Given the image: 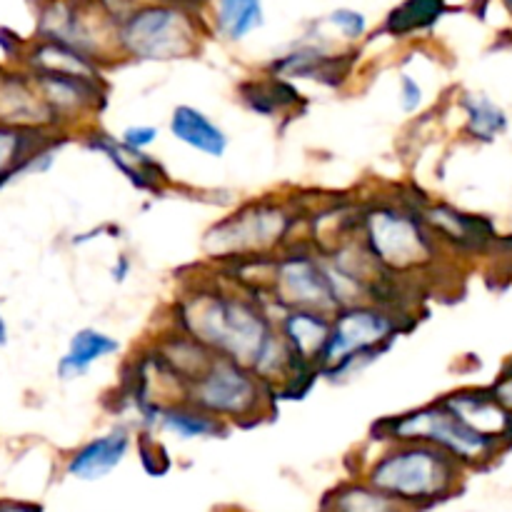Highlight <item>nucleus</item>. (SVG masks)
<instances>
[{"mask_svg":"<svg viewBox=\"0 0 512 512\" xmlns=\"http://www.w3.org/2000/svg\"><path fill=\"white\" fill-rule=\"evenodd\" d=\"M168 133L185 148L205 155V158H223L230 148V138L218 120L210 118L205 110L195 105H175L168 118Z\"/></svg>","mask_w":512,"mask_h":512,"instance_id":"nucleus-17","label":"nucleus"},{"mask_svg":"<svg viewBox=\"0 0 512 512\" xmlns=\"http://www.w3.org/2000/svg\"><path fill=\"white\" fill-rule=\"evenodd\" d=\"M503 3H505V8H508L510 15H512V0H503Z\"/></svg>","mask_w":512,"mask_h":512,"instance_id":"nucleus-33","label":"nucleus"},{"mask_svg":"<svg viewBox=\"0 0 512 512\" xmlns=\"http://www.w3.org/2000/svg\"><path fill=\"white\" fill-rule=\"evenodd\" d=\"M85 148L100 153L108 158V163L133 185L140 193L160 195L170 185L168 173H165L163 163L153 158L150 153H140V150L128 148L118 135L103 133V130H93L85 138Z\"/></svg>","mask_w":512,"mask_h":512,"instance_id":"nucleus-13","label":"nucleus"},{"mask_svg":"<svg viewBox=\"0 0 512 512\" xmlns=\"http://www.w3.org/2000/svg\"><path fill=\"white\" fill-rule=\"evenodd\" d=\"M200 25L180 5H140L115 28V50L140 63L185 60L200 50Z\"/></svg>","mask_w":512,"mask_h":512,"instance_id":"nucleus-9","label":"nucleus"},{"mask_svg":"<svg viewBox=\"0 0 512 512\" xmlns=\"http://www.w3.org/2000/svg\"><path fill=\"white\" fill-rule=\"evenodd\" d=\"M0 512H43L38 505H23V503H8L0 505Z\"/></svg>","mask_w":512,"mask_h":512,"instance_id":"nucleus-31","label":"nucleus"},{"mask_svg":"<svg viewBox=\"0 0 512 512\" xmlns=\"http://www.w3.org/2000/svg\"><path fill=\"white\" fill-rule=\"evenodd\" d=\"M35 85L45 103L60 120L98 118L108 103L105 80L68 78V75H35Z\"/></svg>","mask_w":512,"mask_h":512,"instance_id":"nucleus-12","label":"nucleus"},{"mask_svg":"<svg viewBox=\"0 0 512 512\" xmlns=\"http://www.w3.org/2000/svg\"><path fill=\"white\" fill-rule=\"evenodd\" d=\"M263 298L268 300L275 315L280 310H320L328 315L340 310L328 260L305 238L268 260Z\"/></svg>","mask_w":512,"mask_h":512,"instance_id":"nucleus-8","label":"nucleus"},{"mask_svg":"<svg viewBox=\"0 0 512 512\" xmlns=\"http://www.w3.org/2000/svg\"><path fill=\"white\" fill-rule=\"evenodd\" d=\"M458 108L463 113V135L473 143H495L500 135L508 133L510 118L503 105L495 103L490 95L468 90L458 98Z\"/></svg>","mask_w":512,"mask_h":512,"instance_id":"nucleus-20","label":"nucleus"},{"mask_svg":"<svg viewBox=\"0 0 512 512\" xmlns=\"http://www.w3.org/2000/svg\"><path fill=\"white\" fill-rule=\"evenodd\" d=\"M415 318L375 303H353L333 315L328 345L318 363L320 378L348 383L378 363Z\"/></svg>","mask_w":512,"mask_h":512,"instance_id":"nucleus-5","label":"nucleus"},{"mask_svg":"<svg viewBox=\"0 0 512 512\" xmlns=\"http://www.w3.org/2000/svg\"><path fill=\"white\" fill-rule=\"evenodd\" d=\"M188 403L223 420L228 428H253L273 418L278 395L258 373L225 358H213L188 388Z\"/></svg>","mask_w":512,"mask_h":512,"instance_id":"nucleus-7","label":"nucleus"},{"mask_svg":"<svg viewBox=\"0 0 512 512\" xmlns=\"http://www.w3.org/2000/svg\"><path fill=\"white\" fill-rule=\"evenodd\" d=\"M230 433L223 420L213 418L205 410L195 408L193 403H173L163 408L155 435H170L180 443H195V440H220Z\"/></svg>","mask_w":512,"mask_h":512,"instance_id":"nucleus-19","label":"nucleus"},{"mask_svg":"<svg viewBox=\"0 0 512 512\" xmlns=\"http://www.w3.org/2000/svg\"><path fill=\"white\" fill-rule=\"evenodd\" d=\"M240 100L245 103V108L265 115V118L300 113V105L305 103L303 93L290 80L275 78V75H265L263 80H248L240 85Z\"/></svg>","mask_w":512,"mask_h":512,"instance_id":"nucleus-21","label":"nucleus"},{"mask_svg":"<svg viewBox=\"0 0 512 512\" xmlns=\"http://www.w3.org/2000/svg\"><path fill=\"white\" fill-rule=\"evenodd\" d=\"M130 273H133V260H130L125 253H120L118 258H115V263L110 265V280L118 285H123L125 280L130 278Z\"/></svg>","mask_w":512,"mask_h":512,"instance_id":"nucleus-30","label":"nucleus"},{"mask_svg":"<svg viewBox=\"0 0 512 512\" xmlns=\"http://www.w3.org/2000/svg\"><path fill=\"white\" fill-rule=\"evenodd\" d=\"M120 340L115 335L105 333L98 328H80L75 330L73 338H70L68 350H65L63 358L58 360V378L63 383L70 380H80L90 373L98 363L103 360L115 358L120 353Z\"/></svg>","mask_w":512,"mask_h":512,"instance_id":"nucleus-18","label":"nucleus"},{"mask_svg":"<svg viewBox=\"0 0 512 512\" xmlns=\"http://www.w3.org/2000/svg\"><path fill=\"white\" fill-rule=\"evenodd\" d=\"M490 390H493L495 398L503 403V408L512 413V358H508V363H505L503 368H500V373L495 375Z\"/></svg>","mask_w":512,"mask_h":512,"instance_id":"nucleus-29","label":"nucleus"},{"mask_svg":"<svg viewBox=\"0 0 512 512\" xmlns=\"http://www.w3.org/2000/svg\"><path fill=\"white\" fill-rule=\"evenodd\" d=\"M275 328L300 365L318 370L333 328V315L320 310H280L275 315Z\"/></svg>","mask_w":512,"mask_h":512,"instance_id":"nucleus-15","label":"nucleus"},{"mask_svg":"<svg viewBox=\"0 0 512 512\" xmlns=\"http://www.w3.org/2000/svg\"><path fill=\"white\" fill-rule=\"evenodd\" d=\"M445 13V0H405L400 3L393 13L385 20V30L390 35H403L418 33V30L433 28Z\"/></svg>","mask_w":512,"mask_h":512,"instance_id":"nucleus-25","label":"nucleus"},{"mask_svg":"<svg viewBox=\"0 0 512 512\" xmlns=\"http://www.w3.org/2000/svg\"><path fill=\"white\" fill-rule=\"evenodd\" d=\"M135 428L130 423L110 425L105 433L85 440L80 448L65 460V475L80 483H95V480L108 478L110 473L125 463L130 450L135 448Z\"/></svg>","mask_w":512,"mask_h":512,"instance_id":"nucleus-11","label":"nucleus"},{"mask_svg":"<svg viewBox=\"0 0 512 512\" xmlns=\"http://www.w3.org/2000/svg\"><path fill=\"white\" fill-rule=\"evenodd\" d=\"M323 512H410L363 478L343 480L325 498Z\"/></svg>","mask_w":512,"mask_h":512,"instance_id":"nucleus-22","label":"nucleus"},{"mask_svg":"<svg viewBox=\"0 0 512 512\" xmlns=\"http://www.w3.org/2000/svg\"><path fill=\"white\" fill-rule=\"evenodd\" d=\"M263 25V3L260 0H218L215 8V30L230 43H240Z\"/></svg>","mask_w":512,"mask_h":512,"instance_id":"nucleus-23","label":"nucleus"},{"mask_svg":"<svg viewBox=\"0 0 512 512\" xmlns=\"http://www.w3.org/2000/svg\"><path fill=\"white\" fill-rule=\"evenodd\" d=\"M373 440L385 443H425L443 450L445 455L463 465L465 470H483L498 460L508 445L488 438L470 428L465 420L450 413L443 403L433 400L420 408H410L400 415H390L373 425Z\"/></svg>","mask_w":512,"mask_h":512,"instance_id":"nucleus-6","label":"nucleus"},{"mask_svg":"<svg viewBox=\"0 0 512 512\" xmlns=\"http://www.w3.org/2000/svg\"><path fill=\"white\" fill-rule=\"evenodd\" d=\"M465 473L463 465L433 445L385 443L360 478L403 508L418 512L453 498L463 488Z\"/></svg>","mask_w":512,"mask_h":512,"instance_id":"nucleus-4","label":"nucleus"},{"mask_svg":"<svg viewBox=\"0 0 512 512\" xmlns=\"http://www.w3.org/2000/svg\"><path fill=\"white\" fill-rule=\"evenodd\" d=\"M48 138L33 130H18L0 123V178L25 170L28 160L38 153Z\"/></svg>","mask_w":512,"mask_h":512,"instance_id":"nucleus-24","label":"nucleus"},{"mask_svg":"<svg viewBox=\"0 0 512 512\" xmlns=\"http://www.w3.org/2000/svg\"><path fill=\"white\" fill-rule=\"evenodd\" d=\"M328 23L333 25L335 33H338L343 40H348V43L360 40L365 35V30H368V20H365V15L350 8H340L335 10V13H330Z\"/></svg>","mask_w":512,"mask_h":512,"instance_id":"nucleus-26","label":"nucleus"},{"mask_svg":"<svg viewBox=\"0 0 512 512\" xmlns=\"http://www.w3.org/2000/svg\"><path fill=\"white\" fill-rule=\"evenodd\" d=\"M360 240L385 273L418 288L448 263L420 215L418 200L400 195L360 200Z\"/></svg>","mask_w":512,"mask_h":512,"instance_id":"nucleus-2","label":"nucleus"},{"mask_svg":"<svg viewBox=\"0 0 512 512\" xmlns=\"http://www.w3.org/2000/svg\"><path fill=\"white\" fill-rule=\"evenodd\" d=\"M440 403L478 433L500 440L508 448L512 445V413L495 398L490 385L488 388H458L453 393H445Z\"/></svg>","mask_w":512,"mask_h":512,"instance_id":"nucleus-14","label":"nucleus"},{"mask_svg":"<svg viewBox=\"0 0 512 512\" xmlns=\"http://www.w3.org/2000/svg\"><path fill=\"white\" fill-rule=\"evenodd\" d=\"M398 103L405 115H415L425 105V88L415 75L403 73L398 80Z\"/></svg>","mask_w":512,"mask_h":512,"instance_id":"nucleus-27","label":"nucleus"},{"mask_svg":"<svg viewBox=\"0 0 512 512\" xmlns=\"http://www.w3.org/2000/svg\"><path fill=\"white\" fill-rule=\"evenodd\" d=\"M420 215L448 258H478L500 243L498 230L488 215L468 213L445 200L430 198L420 203Z\"/></svg>","mask_w":512,"mask_h":512,"instance_id":"nucleus-10","label":"nucleus"},{"mask_svg":"<svg viewBox=\"0 0 512 512\" xmlns=\"http://www.w3.org/2000/svg\"><path fill=\"white\" fill-rule=\"evenodd\" d=\"M350 55H333L320 45H303L293 53L270 63V75L283 80H315L328 88H338L350 73Z\"/></svg>","mask_w":512,"mask_h":512,"instance_id":"nucleus-16","label":"nucleus"},{"mask_svg":"<svg viewBox=\"0 0 512 512\" xmlns=\"http://www.w3.org/2000/svg\"><path fill=\"white\" fill-rule=\"evenodd\" d=\"M128 148L140 150V153H150L155 143L160 138V130L158 125H150V123H133L128 128H123V133L118 135Z\"/></svg>","mask_w":512,"mask_h":512,"instance_id":"nucleus-28","label":"nucleus"},{"mask_svg":"<svg viewBox=\"0 0 512 512\" xmlns=\"http://www.w3.org/2000/svg\"><path fill=\"white\" fill-rule=\"evenodd\" d=\"M5 343H8V325H5L3 315H0V348H3Z\"/></svg>","mask_w":512,"mask_h":512,"instance_id":"nucleus-32","label":"nucleus"},{"mask_svg":"<svg viewBox=\"0 0 512 512\" xmlns=\"http://www.w3.org/2000/svg\"><path fill=\"white\" fill-rule=\"evenodd\" d=\"M168 325L198 340L215 358L250 370H258L280 340L268 300L235 283L223 270L188 280L170 305Z\"/></svg>","mask_w":512,"mask_h":512,"instance_id":"nucleus-1","label":"nucleus"},{"mask_svg":"<svg viewBox=\"0 0 512 512\" xmlns=\"http://www.w3.org/2000/svg\"><path fill=\"white\" fill-rule=\"evenodd\" d=\"M308 215L295 200L263 195L238 205L228 215L208 225L200 240L205 260L218 268H235L255 260H268L305 238Z\"/></svg>","mask_w":512,"mask_h":512,"instance_id":"nucleus-3","label":"nucleus"}]
</instances>
